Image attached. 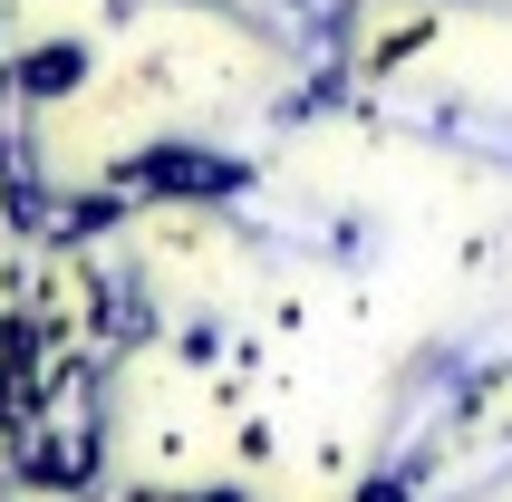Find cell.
I'll return each instance as SVG.
<instances>
[{"instance_id":"obj_1","label":"cell","mask_w":512,"mask_h":502,"mask_svg":"<svg viewBox=\"0 0 512 502\" xmlns=\"http://www.w3.org/2000/svg\"><path fill=\"white\" fill-rule=\"evenodd\" d=\"M87 78V39H58V49H29L20 68H10V97H58V87Z\"/></svg>"},{"instance_id":"obj_2","label":"cell","mask_w":512,"mask_h":502,"mask_svg":"<svg viewBox=\"0 0 512 502\" xmlns=\"http://www.w3.org/2000/svg\"><path fill=\"white\" fill-rule=\"evenodd\" d=\"M358 502H416V493H406V474H377V483H368Z\"/></svg>"}]
</instances>
